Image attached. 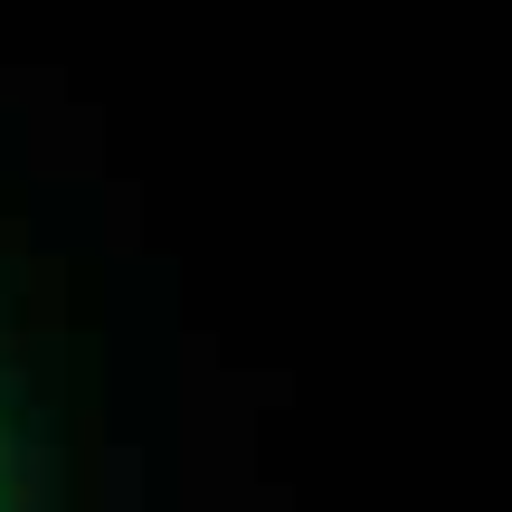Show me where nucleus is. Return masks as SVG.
<instances>
[{
  "label": "nucleus",
  "mask_w": 512,
  "mask_h": 512,
  "mask_svg": "<svg viewBox=\"0 0 512 512\" xmlns=\"http://www.w3.org/2000/svg\"><path fill=\"white\" fill-rule=\"evenodd\" d=\"M0 512H19V437H10V399H0Z\"/></svg>",
  "instance_id": "nucleus-1"
}]
</instances>
